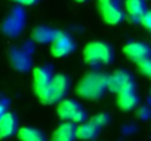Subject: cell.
<instances>
[{
    "mask_svg": "<svg viewBox=\"0 0 151 141\" xmlns=\"http://www.w3.org/2000/svg\"><path fill=\"white\" fill-rule=\"evenodd\" d=\"M90 121L101 129L103 127H106V125L110 122V116H109V113H97V115H94Z\"/></svg>",
    "mask_w": 151,
    "mask_h": 141,
    "instance_id": "obj_19",
    "label": "cell"
},
{
    "mask_svg": "<svg viewBox=\"0 0 151 141\" xmlns=\"http://www.w3.org/2000/svg\"><path fill=\"white\" fill-rule=\"evenodd\" d=\"M9 110V100L6 98H0V116L4 115Z\"/></svg>",
    "mask_w": 151,
    "mask_h": 141,
    "instance_id": "obj_22",
    "label": "cell"
},
{
    "mask_svg": "<svg viewBox=\"0 0 151 141\" xmlns=\"http://www.w3.org/2000/svg\"><path fill=\"white\" fill-rule=\"evenodd\" d=\"M10 1L18 3V4H21V6H34V4H37L40 0H10Z\"/></svg>",
    "mask_w": 151,
    "mask_h": 141,
    "instance_id": "obj_23",
    "label": "cell"
},
{
    "mask_svg": "<svg viewBox=\"0 0 151 141\" xmlns=\"http://www.w3.org/2000/svg\"><path fill=\"white\" fill-rule=\"evenodd\" d=\"M56 112H57V116L62 121H69V122H73V124H82L88 118L85 109L76 100H72V98L60 100L57 103Z\"/></svg>",
    "mask_w": 151,
    "mask_h": 141,
    "instance_id": "obj_4",
    "label": "cell"
},
{
    "mask_svg": "<svg viewBox=\"0 0 151 141\" xmlns=\"http://www.w3.org/2000/svg\"><path fill=\"white\" fill-rule=\"evenodd\" d=\"M116 103H117L119 109L123 110V112L134 110V109L138 106V103H139V95L137 93V87H135V88L125 90V91H122V93H117Z\"/></svg>",
    "mask_w": 151,
    "mask_h": 141,
    "instance_id": "obj_14",
    "label": "cell"
},
{
    "mask_svg": "<svg viewBox=\"0 0 151 141\" xmlns=\"http://www.w3.org/2000/svg\"><path fill=\"white\" fill-rule=\"evenodd\" d=\"M70 88V80L65 74H54L51 78L49 87L46 91L38 97V100L43 104H54L60 100L66 98V94L69 93Z\"/></svg>",
    "mask_w": 151,
    "mask_h": 141,
    "instance_id": "obj_3",
    "label": "cell"
},
{
    "mask_svg": "<svg viewBox=\"0 0 151 141\" xmlns=\"http://www.w3.org/2000/svg\"><path fill=\"white\" fill-rule=\"evenodd\" d=\"M100 128L94 125L91 121H85L76 125V138L81 141H93L97 138Z\"/></svg>",
    "mask_w": 151,
    "mask_h": 141,
    "instance_id": "obj_16",
    "label": "cell"
},
{
    "mask_svg": "<svg viewBox=\"0 0 151 141\" xmlns=\"http://www.w3.org/2000/svg\"><path fill=\"white\" fill-rule=\"evenodd\" d=\"M125 13L126 18H129L131 22L137 24L141 21L144 13L148 10L147 9V1L145 0H125Z\"/></svg>",
    "mask_w": 151,
    "mask_h": 141,
    "instance_id": "obj_13",
    "label": "cell"
},
{
    "mask_svg": "<svg viewBox=\"0 0 151 141\" xmlns=\"http://www.w3.org/2000/svg\"><path fill=\"white\" fill-rule=\"evenodd\" d=\"M138 69H139V72H141L142 75L151 78V59L142 62V63H139V65H138Z\"/></svg>",
    "mask_w": 151,
    "mask_h": 141,
    "instance_id": "obj_20",
    "label": "cell"
},
{
    "mask_svg": "<svg viewBox=\"0 0 151 141\" xmlns=\"http://www.w3.org/2000/svg\"><path fill=\"white\" fill-rule=\"evenodd\" d=\"M56 30H51L46 25H40L37 28H34L32 31V40H35L37 43H41V44H46V43H51V40L54 38L56 35Z\"/></svg>",
    "mask_w": 151,
    "mask_h": 141,
    "instance_id": "obj_18",
    "label": "cell"
},
{
    "mask_svg": "<svg viewBox=\"0 0 151 141\" xmlns=\"http://www.w3.org/2000/svg\"><path fill=\"white\" fill-rule=\"evenodd\" d=\"M139 24H141L145 30H148V31L151 33V10H147V12L144 13V16L141 18Z\"/></svg>",
    "mask_w": 151,
    "mask_h": 141,
    "instance_id": "obj_21",
    "label": "cell"
},
{
    "mask_svg": "<svg viewBox=\"0 0 151 141\" xmlns=\"http://www.w3.org/2000/svg\"><path fill=\"white\" fill-rule=\"evenodd\" d=\"M107 91V74L91 71L85 74L78 82L76 94L85 100H100Z\"/></svg>",
    "mask_w": 151,
    "mask_h": 141,
    "instance_id": "obj_1",
    "label": "cell"
},
{
    "mask_svg": "<svg viewBox=\"0 0 151 141\" xmlns=\"http://www.w3.org/2000/svg\"><path fill=\"white\" fill-rule=\"evenodd\" d=\"M19 141H47L46 134L35 127H21L16 132Z\"/></svg>",
    "mask_w": 151,
    "mask_h": 141,
    "instance_id": "obj_17",
    "label": "cell"
},
{
    "mask_svg": "<svg viewBox=\"0 0 151 141\" xmlns=\"http://www.w3.org/2000/svg\"><path fill=\"white\" fill-rule=\"evenodd\" d=\"M53 75L54 74H53V69H51L50 65L34 68V71H32V90H34V94L37 95V98L46 91Z\"/></svg>",
    "mask_w": 151,
    "mask_h": 141,
    "instance_id": "obj_10",
    "label": "cell"
},
{
    "mask_svg": "<svg viewBox=\"0 0 151 141\" xmlns=\"http://www.w3.org/2000/svg\"><path fill=\"white\" fill-rule=\"evenodd\" d=\"M84 60L91 66L110 65L114 60V50L106 41H90L84 47Z\"/></svg>",
    "mask_w": 151,
    "mask_h": 141,
    "instance_id": "obj_2",
    "label": "cell"
},
{
    "mask_svg": "<svg viewBox=\"0 0 151 141\" xmlns=\"http://www.w3.org/2000/svg\"><path fill=\"white\" fill-rule=\"evenodd\" d=\"M123 54L131 62L139 65L151 59V46L144 41H129L123 46Z\"/></svg>",
    "mask_w": 151,
    "mask_h": 141,
    "instance_id": "obj_8",
    "label": "cell"
},
{
    "mask_svg": "<svg viewBox=\"0 0 151 141\" xmlns=\"http://www.w3.org/2000/svg\"><path fill=\"white\" fill-rule=\"evenodd\" d=\"M9 56H10V62L12 65L21 71V72H27L31 68V54L29 50L24 48V47H12L9 50Z\"/></svg>",
    "mask_w": 151,
    "mask_h": 141,
    "instance_id": "obj_12",
    "label": "cell"
},
{
    "mask_svg": "<svg viewBox=\"0 0 151 141\" xmlns=\"http://www.w3.org/2000/svg\"><path fill=\"white\" fill-rule=\"evenodd\" d=\"M18 128H19V119L16 113L7 110L4 115L0 116V140L13 137L18 132Z\"/></svg>",
    "mask_w": 151,
    "mask_h": 141,
    "instance_id": "obj_11",
    "label": "cell"
},
{
    "mask_svg": "<svg viewBox=\"0 0 151 141\" xmlns=\"http://www.w3.org/2000/svg\"><path fill=\"white\" fill-rule=\"evenodd\" d=\"M75 50V40L72 38L70 34L63 33V31H57L54 38L50 43V53L53 57H65L68 54H70Z\"/></svg>",
    "mask_w": 151,
    "mask_h": 141,
    "instance_id": "obj_7",
    "label": "cell"
},
{
    "mask_svg": "<svg viewBox=\"0 0 151 141\" xmlns=\"http://www.w3.org/2000/svg\"><path fill=\"white\" fill-rule=\"evenodd\" d=\"M76 3H85V1H88V0H75Z\"/></svg>",
    "mask_w": 151,
    "mask_h": 141,
    "instance_id": "obj_24",
    "label": "cell"
},
{
    "mask_svg": "<svg viewBox=\"0 0 151 141\" xmlns=\"http://www.w3.org/2000/svg\"><path fill=\"white\" fill-rule=\"evenodd\" d=\"M129 88H135V80L129 71L117 69L107 75V91L117 94Z\"/></svg>",
    "mask_w": 151,
    "mask_h": 141,
    "instance_id": "obj_6",
    "label": "cell"
},
{
    "mask_svg": "<svg viewBox=\"0 0 151 141\" xmlns=\"http://www.w3.org/2000/svg\"><path fill=\"white\" fill-rule=\"evenodd\" d=\"M99 10L103 21L109 25H119L126 19V13L119 0H99Z\"/></svg>",
    "mask_w": 151,
    "mask_h": 141,
    "instance_id": "obj_5",
    "label": "cell"
},
{
    "mask_svg": "<svg viewBox=\"0 0 151 141\" xmlns=\"http://www.w3.org/2000/svg\"><path fill=\"white\" fill-rule=\"evenodd\" d=\"M50 141H76V124L63 121L54 129Z\"/></svg>",
    "mask_w": 151,
    "mask_h": 141,
    "instance_id": "obj_15",
    "label": "cell"
},
{
    "mask_svg": "<svg viewBox=\"0 0 151 141\" xmlns=\"http://www.w3.org/2000/svg\"><path fill=\"white\" fill-rule=\"evenodd\" d=\"M25 27V13L21 7L12 9L1 24V31L9 37H16Z\"/></svg>",
    "mask_w": 151,
    "mask_h": 141,
    "instance_id": "obj_9",
    "label": "cell"
}]
</instances>
